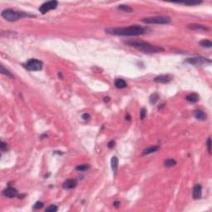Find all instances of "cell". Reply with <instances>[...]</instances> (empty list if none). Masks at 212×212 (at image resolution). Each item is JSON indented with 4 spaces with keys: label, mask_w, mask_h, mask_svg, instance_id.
Segmentation results:
<instances>
[{
    "label": "cell",
    "mask_w": 212,
    "mask_h": 212,
    "mask_svg": "<svg viewBox=\"0 0 212 212\" xmlns=\"http://www.w3.org/2000/svg\"><path fill=\"white\" fill-rule=\"evenodd\" d=\"M118 8L120 9V10H122V11H124V12H126V13H131V12H133V8H131V7H129V6H128V5L122 4V5H119Z\"/></svg>",
    "instance_id": "cell-22"
},
{
    "label": "cell",
    "mask_w": 212,
    "mask_h": 212,
    "mask_svg": "<svg viewBox=\"0 0 212 212\" xmlns=\"http://www.w3.org/2000/svg\"><path fill=\"white\" fill-rule=\"evenodd\" d=\"M115 146V142L114 141H110L109 143H108V148H113Z\"/></svg>",
    "instance_id": "cell-31"
},
{
    "label": "cell",
    "mask_w": 212,
    "mask_h": 212,
    "mask_svg": "<svg viewBox=\"0 0 212 212\" xmlns=\"http://www.w3.org/2000/svg\"><path fill=\"white\" fill-rule=\"evenodd\" d=\"M0 69H1V73L2 74H3V75H5V76H8V77H10V78H14V76L9 71H8V70H6L5 68H4V66H0Z\"/></svg>",
    "instance_id": "cell-21"
},
{
    "label": "cell",
    "mask_w": 212,
    "mask_h": 212,
    "mask_svg": "<svg viewBox=\"0 0 212 212\" xmlns=\"http://www.w3.org/2000/svg\"><path fill=\"white\" fill-rule=\"evenodd\" d=\"M173 80V76L170 75H161L154 78V82L161 83V84H167L169 83Z\"/></svg>",
    "instance_id": "cell-9"
},
{
    "label": "cell",
    "mask_w": 212,
    "mask_h": 212,
    "mask_svg": "<svg viewBox=\"0 0 212 212\" xmlns=\"http://www.w3.org/2000/svg\"><path fill=\"white\" fill-rule=\"evenodd\" d=\"M43 205H44V203H43V202H41V201H37V202H36V203L34 204L33 208L36 209V210H38V209H41V208L43 207Z\"/></svg>",
    "instance_id": "cell-26"
},
{
    "label": "cell",
    "mask_w": 212,
    "mask_h": 212,
    "mask_svg": "<svg viewBox=\"0 0 212 212\" xmlns=\"http://www.w3.org/2000/svg\"><path fill=\"white\" fill-rule=\"evenodd\" d=\"M0 148H1V149L2 151H8V145L6 143V142H1V146H0Z\"/></svg>",
    "instance_id": "cell-29"
},
{
    "label": "cell",
    "mask_w": 212,
    "mask_h": 212,
    "mask_svg": "<svg viewBox=\"0 0 212 212\" xmlns=\"http://www.w3.org/2000/svg\"><path fill=\"white\" fill-rule=\"evenodd\" d=\"M77 186V180L76 179H68L66 181H64L62 184V187L66 190L75 188Z\"/></svg>",
    "instance_id": "cell-10"
},
{
    "label": "cell",
    "mask_w": 212,
    "mask_h": 212,
    "mask_svg": "<svg viewBox=\"0 0 212 212\" xmlns=\"http://www.w3.org/2000/svg\"><path fill=\"white\" fill-rule=\"evenodd\" d=\"M114 205H115V207H116V208H118V206L120 205V202H119V201H115V202L114 203Z\"/></svg>",
    "instance_id": "cell-32"
},
{
    "label": "cell",
    "mask_w": 212,
    "mask_h": 212,
    "mask_svg": "<svg viewBox=\"0 0 212 212\" xmlns=\"http://www.w3.org/2000/svg\"><path fill=\"white\" fill-rule=\"evenodd\" d=\"M23 66L28 71H41L42 69L43 63H42V62H41L40 60H37V59H30Z\"/></svg>",
    "instance_id": "cell-5"
},
{
    "label": "cell",
    "mask_w": 212,
    "mask_h": 212,
    "mask_svg": "<svg viewBox=\"0 0 212 212\" xmlns=\"http://www.w3.org/2000/svg\"><path fill=\"white\" fill-rule=\"evenodd\" d=\"M57 5H58V2L57 1H56V0L49 1V2H46L43 4H41L38 10H39L40 13L41 14H45V13H47V12H49V11H51L52 9H56V7H57Z\"/></svg>",
    "instance_id": "cell-7"
},
{
    "label": "cell",
    "mask_w": 212,
    "mask_h": 212,
    "mask_svg": "<svg viewBox=\"0 0 212 212\" xmlns=\"http://www.w3.org/2000/svg\"><path fill=\"white\" fill-rule=\"evenodd\" d=\"M118 157L114 156L111 158V168L113 170V173H114V175L117 173L118 170Z\"/></svg>",
    "instance_id": "cell-14"
},
{
    "label": "cell",
    "mask_w": 212,
    "mask_h": 212,
    "mask_svg": "<svg viewBox=\"0 0 212 212\" xmlns=\"http://www.w3.org/2000/svg\"><path fill=\"white\" fill-rule=\"evenodd\" d=\"M90 168V165L89 164H82V165H79L76 167V171H80V172H86Z\"/></svg>",
    "instance_id": "cell-19"
},
{
    "label": "cell",
    "mask_w": 212,
    "mask_h": 212,
    "mask_svg": "<svg viewBox=\"0 0 212 212\" xmlns=\"http://www.w3.org/2000/svg\"><path fill=\"white\" fill-rule=\"evenodd\" d=\"M1 15L4 19H6L8 22H15L17 20H18L20 18H23V17H32L30 14H27V13H21V12H17V11L10 9V8L4 9L2 12Z\"/></svg>",
    "instance_id": "cell-3"
},
{
    "label": "cell",
    "mask_w": 212,
    "mask_h": 212,
    "mask_svg": "<svg viewBox=\"0 0 212 212\" xmlns=\"http://www.w3.org/2000/svg\"><path fill=\"white\" fill-rule=\"evenodd\" d=\"M201 194H202V187L201 185L200 184H197L195 185L194 188H193V192H192V196L194 200H199L201 198Z\"/></svg>",
    "instance_id": "cell-11"
},
{
    "label": "cell",
    "mask_w": 212,
    "mask_h": 212,
    "mask_svg": "<svg viewBox=\"0 0 212 212\" xmlns=\"http://www.w3.org/2000/svg\"><path fill=\"white\" fill-rule=\"evenodd\" d=\"M176 165H177V161L175 159L169 158V159H167L166 161H164V166L167 167H174Z\"/></svg>",
    "instance_id": "cell-18"
},
{
    "label": "cell",
    "mask_w": 212,
    "mask_h": 212,
    "mask_svg": "<svg viewBox=\"0 0 212 212\" xmlns=\"http://www.w3.org/2000/svg\"><path fill=\"white\" fill-rule=\"evenodd\" d=\"M158 149H159V147H158V146H150L148 148H147L146 149L143 150L142 155H143V156L148 155V154H151V153H152V152H157Z\"/></svg>",
    "instance_id": "cell-17"
},
{
    "label": "cell",
    "mask_w": 212,
    "mask_h": 212,
    "mask_svg": "<svg viewBox=\"0 0 212 212\" xmlns=\"http://www.w3.org/2000/svg\"><path fill=\"white\" fill-rule=\"evenodd\" d=\"M159 100V95L157 93H154V94H152L151 96H150V99H149V101L151 104H156L157 102V100Z\"/></svg>",
    "instance_id": "cell-23"
},
{
    "label": "cell",
    "mask_w": 212,
    "mask_h": 212,
    "mask_svg": "<svg viewBox=\"0 0 212 212\" xmlns=\"http://www.w3.org/2000/svg\"><path fill=\"white\" fill-rule=\"evenodd\" d=\"M194 116L198 120H205L206 119V114L204 111L201 110H196L194 111Z\"/></svg>",
    "instance_id": "cell-13"
},
{
    "label": "cell",
    "mask_w": 212,
    "mask_h": 212,
    "mask_svg": "<svg viewBox=\"0 0 212 212\" xmlns=\"http://www.w3.org/2000/svg\"><path fill=\"white\" fill-rule=\"evenodd\" d=\"M186 62L189 63L191 65L193 66H204V65H207V64H211V61L210 59L205 58V57H192V58H188L186 60Z\"/></svg>",
    "instance_id": "cell-6"
},
{
    "label": "cell",
    "mask_w": 212,
    "mask_h": 212,
    "mask_svg": "<svg viewBox=\"0 0 212 212\" xmlns=\"http://www.w3.org/2000/svg\"><path fill=\"white\" fill-rule=\"evenodd\" d=\"M188 28L192 29V30H200V31H208L209 30V28L207 27L196 23H192L188 25Z\"/></svg>",
    "instance_id": "cell-12"
},
{
    "label": "cell",
    "mask_w": 212,
    "mask_h": 212,
    "mask_svg": "<svg viewBox=\"0 0 212 212\" xmlns=\"http://www.w3.org/2000/svg\"><path fill=\"white\" fill-rule=\"evenodd\" d=\"M114 86L118 89H124V88L127 87V83L123 79H116L114 80Z\"/></svg>",
    "instance_id": "cell-16"
},
{
    "label": "cell",
    "mask_w": 212,
    "mask_h": 212,
    "mask_svg": "<svg viewBox=\"0 0 212 212\" xmlns=\"http://www.w3.org/2000/svg\"><path fill=\"white\" fill-rule=\"evenodd\" d=\"M58 208L56 205H51L50 206H48L47 209H46V211L49 212H56L57 211Z\"/></svg>",
    "instance_id": "cell-25"
},
{
    "label": "cell",
    "mask_w": 212,
    "mask_h": 212,
    "mask_svg": "<svg viewBox=\"0 0 212 212\" xmlns=\"http://www.w3.org/2000/svg\"><path fill=\"white\" fill-rule=\"evenodd\" d=\"M82 118H83L84 120H86V121H88V120L90 119V115L89 114H87V113H85V114L82 115Z\"/></svg>",
    "instance_id": "cell-30"
},
{
    "label": "cell",
    "mask_w": 212,
    "mask_h": 212,
    "mask_svg": "<svg viewBox=\"0 0 212 212\" xmlns=\"http://www.w3.org/2000/svg\"><path fill=\"white\" fill-rule=\"evenodd\" d=\"M146 31L144 27L141 26L134 25L128 27H110L105 29V32L115 36H124V37H135L143 34Z\"/></svg>",
    "instance_id": "cell-1"
},
{
    "label": "cell",
    "mask_w": 212,
    "mask_h": 212,
    "mask_svg": "<svg viewBox=\"0 0 212 212\" xmlns=\"http://www.w3.org/2000/svg\"><path fill=\"white\" fill-rule=\"evenodd\" d=\"M200 45H201V47H206V48H211L212 47L211 41L208 39H204L202 40V41H200Z\"/></svg>",
    "instance_id": "cell-20"
},
{
    "label": "cell",
    "mask_w": 212,
    "mask_h": 212,
    "mask_svg": "<svg viewBox=\"0 0 212 212\" xmlns=\"http://www.w3.org/2000/svg\"><path fill=\"white\" fill-rule=\"evenodd\" d=\"M104 102H109V101H110V98H109V97L104 98Z\"/></svg>",
    "instance_id": "cell-33"
},
{
    "label": "cell",
    "mask_w": 212,
    "mask_h": 212,
    "mask_svg": "<svg viewBox=\"0 0 212 212\" xmlns=\"http://www.w3.org/2000/svg\"><path fill=\"white\" fill-rule=\"evenodd\" d=\"M3 195L8 198H14L18 197V191L14 187H8L3 191Z\"/></svg>",
    "instance_id": "cell-8"
},
{
    "label": "cell",
    "mask_w": 212,
    "mask_h": 212,
    "mask_svg": "<svg viewBox=\"0 0 212 212\" xmlns=\"http://www.w3.org/2000/svg\"><path fill=\"white\" fill-rule=\"evenodd\" d=\"M142 22L146 24H167L171 22V17L168 16H157L143 18Z\"/></svg>",
    "instance_id": "cell-4"
},
{
    "label": "cell",
    "mask_w": 212,
    "mask_h": 212,
    "mask_svg": "<svg viewBox=\"0 0 212 212\" xmlns=\"http://www.w3.org/2000/svg\"><path fill=\"white\" fill-rule=\"evenodd\" d=\"M177 3H180V4H184V5H190V6H194V5H198L200 3H201V2L200 1H197V2H179Z\"/></svg>",
    "instance_id": "cell-24"
},
{
    "label": "cell",
    "mask_w": 212,
    "mask_h": 212,
    "mask_svg": "<svg viewBox=\"0 0 212 212\" xmlns=\"http://www.w3.org/2000/svg\"><path fill=\"white\" fill-rule=\"evenodd\" d=\"M199 95L196 93H191V94H188L187 97H186V100L190 103H197L199 101Z\"/></svg>",
    "instance_id": "cell-15"
},
{
    "label": "cell",
    "mask_w": 212,
    "mask_h": 212,
    "mask_svg": "<svg viewBox=\"0 0 212 212\" xmlns=\"http://www.w3.org/2000/svg\"><path fill=\"white\" fill-rule=\"evenodd\" d=\"M146 115H147V110L145 108H142L141 112H140V119L143 120L146 118Z\"/></svg>",
    "instance_id": "cell-27"
},
{
    "label": "cell",
    "mask_w": 212,
    "mask_h": 212,
    "mask_svg": "<svg viewBox=\"0 0 212 212\" xmlns=\"http://www.w3.org/2000/svg\"><path fill=\"white\" fill-rule=\"evenodd\" d=\"M206 145H207V148H208L209 153H211V137L208 138V140L206 142Z\"/></svg>",
    "instance_id": "cell-28"
},
{
    "label": "cell",
    "mask_w": 212,
    "mask_h": 212,
    "mask_svg": "<svg viewBox=\"0 0 212 212\" xmlns=\"http://www.w3.org/2000/svg\"><path fill=\"white\" fill-rule=\"evenodd\" d=\"M125 44L130 47H134L145 53H157V52L164 51V49L163 47L154 46V45H152L148 42H145V41H138L131 40V41H125Z\"/></svg>",
    "instance_id": "cell-2"
}]
</instances>
